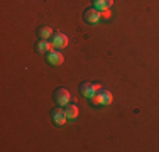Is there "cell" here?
Segmentation results:
<instances>
[{
	"instance_id": "1",
	"label": "cell",
	"mask_w": 159,
	"mask_h": 152,
	"mask_svg": "<svg viewBox=\"0 0 159 152\" xmlns=\"http://www.w3.org/2000/svg\"><path fill=\"white\" fill-rule=\"evenodd\" d=\"M112 93L108 90H105V88H100L98 90V93L95 95V96H92L90 98V101H92L93 105H110L112 103Z\"/></svg>"
},
{
	"instance_id": "2",
	"label": "cell",
	"mask_w": 159,
	"mask_h": 152,
	"mask_svg": "<svg viewBox=\"0 0 159 152\" xmlns=\"http://www.w3.org/2000/svg\"><path fill=\"white\" fill-rule=\"evenodd\" d=\"M54 101L59 106H66L71 101V93L66 88H63V86H61V88H58L54 91Z\"/></svg>"
},
{
	"instance_id": "3",
	"label": "cell",
	"mask_w": 159,
	"mask_h": 152,
	"mask_svg": "<svg viewBox=\"0 0 159 152\" xmlns=\"http://www.w3.org/2000/svg\"><path fill=\"white\" fill-rule=\"evenodd\" d=\"M83 19H85L86 24H98L100 19H102L100 10H97L95 7H88V9L83 12Z\"/></svg>"
},
{
	"instance_id": "4",
	"label": "cell",
	"mask_w": 159,
	"mask_h": 152,
	"mask_svg": "<svg viewBox=\"0 0 159 152\" xmlns=\"http://www.w3.org/2000/svg\"><path fill=\"white\" fill-rule=\"evenodd\" d=\"M68 42H70V39H68V36H66V34H63V32H54V34H52V37H51L52 47L63 49V47H66V46H68Z\"/></svg>"
},
{
	"instance_id": "5",
	"label": "cell",
	"mask_w": 159,
	"mask_h": 152,
	"mask_svg": "<svg viewBox=\"0 0 159 152\" xmlns=\"http://www.w3.org/2000/svg\"><path fill=\"white\" fill-rule=\"evenodd\" d=\"M102 86L100 85H92V83H88V81H85L81 85V88H80V91H81V95L85 98H92V96H95V95L98 93V90H100Z\"/></svg>"
},
{
	"instance_id": "6",
	"label": "cell",
	"mask_w": 159,
	"mask_h": 152,
	"mask_svg": "<svg viewBox=\"0 0 159 152\" xmlns=\"http://www.w3.org/2000/svg\"><path fill=\"white\" fill-rule=\"evenodd\" d=\"M46 61L49 64H52V66H59V64H63L64 56L59 51H56V49H51L49 52H46Z\"/></svg>"
},
{
	"instance_id": "7",
	"label": "cell",
	"mask_w": 159,
	"mask_h": 152,
	"mask_svg": "<svg viewBox=\"0 0 159 152\" xmlns=\"http://www.w3.org/2000/svg\"><path fill=\"white\" fill-rule=\"evenodd\" d=\"M51 118L52 122H54L56 125H64L66 123V120H68V117H66V113H64V108H54L51 112Z\"/></svg>"
},
{
	"instance_id": "8",
	"label": "cell",
	"mask_w": 159,
	"mask_h": 152,
	"mask_svg": "<svg viewBox=\"0 0 159 152\" xmlns=\"http://www.w3.org/2000/svg\"><path fill=\"white\" fill-rule=\"evenodd\" d=\"M64 108V113H66V117H68V120H73V118H76L78 117V113H80V110H78V105L76 103H73V101H70L66 106H63Z\"/></svg>"
},
{
	"instance_id": "9",
	"label": "cell",
	"mask_w": 159,
	"mask_h": 152,
	"mask_svg": "<svg viewBox=\"0 0 159 152\" xmlns=\"http://www.w3.org/2000/svg\"><path fill=\"white\" fill-rule=\"evenodd\" d=\"M51 49H52L51 41H48V39L37 41V44H36V51H37V52H41V54H46V52H49Z\"/></svg>"
},
{
	"instance_id": "10",
	"label": "cell",
	"mask_w": 159,
	"mask_h": 152,
	"mask_svg": "<svg viewBox=\"0 0 159 152\" xmlns=\"http://www.w3.org/2000/svg\"><path fill=\"white\" fill-rule=\"evenodd\" d=\"M52 27H49V25H43V27L37 29V36L41 37V39H51L52 37Z\"/></svg>"
},
{
	"instance_id": "11",
	"label": "cell",
	"mask_w": 159,
	"mask_h": 152,
	"mask_svg": "<svg viewBox=\"0 0 159 152\" xmlns=\"http://www.w3.org/2000/svg\"><path fill=\"white\" fill-rule=\"evenodd\" d=\"M113 3V0H93V7L97 10H105V9H110Z\"/></svg>"
},
{
	"instance_id": "12",
	"label": "cell",
	"mask_w": 159,
	"mask_h": 152,
	"mask_svg": "<svg viewBox=\"0 0 159 152\" xmlns=\"http://www.w3.org/2000/svg\"><path fill=\"white\" fill-rule=\"evenodd\" d=\"M100 15H102V19H110L112 12H110V9H105V10H100Z\"/></svg>"
}]
</instances>
